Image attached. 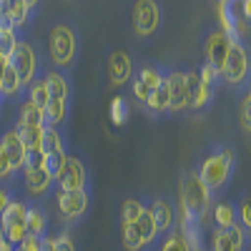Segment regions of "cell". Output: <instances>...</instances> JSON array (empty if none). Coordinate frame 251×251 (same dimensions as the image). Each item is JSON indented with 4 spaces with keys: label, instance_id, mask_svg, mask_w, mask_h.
Listing matches in <instances>:
<instances>
[{
    "label": "cell",
    "instance_id": "obj_1",
    "mask_svg": "<svg viewBox=\"0 0 251 251\" xmlns=\"http://www.w3.org/2000/svg\"><path fill=\"white\" fill-rule=\"evenodd\" d=\"M234 171H236V153H234L231 146H224V143L214 146V149L203 156L201 166L196 169L199 178L208 188L211 199L221 196L228 188V183L234 178Z\"/></svg>",
    "mask_w": 251,
    "mask_h": 251
},
{
    "label": "cell",
    "instance_id": "obj_8",
    "mask_svg": "<svg viewBox=\"0 0 251 251\" xmlns=\"http://www.w3.org/2000/svg\"><path fill=\"white\" fill-rule=\"evenodd\" d=\"M55 188L60 194H66V191H88V169H86V163H83L78 156H71L66 158V163H63V169L60 174L53 178Z\"/></svg>",
    "mask_w": 251,
    "mask_h": 251
},
{
    "label": "cell",
    "instance_id": "obj_39",
    "mask_svg": "<svg viewBox=\"0 0 251 251\" xmlns=\"http://www.w3.org/2000/svg\"><path fill=\"white\" fill-rule=\"evenodd\" d=\"M13 176H15V171H13V166H10V161H8L5 151L0 149V181H10Z\"/></svg>",
    "mask_w": 251,
    "mask_h": 251
},
{
    "label": "cell",
    "instance_id": "obj_34",
    "mask_svg": "<svg viewBox=\"0 0 251 251\" xmlns=\"http://www.w3.org/2000/svg\"><path fill=\"white\" fill-rule=\"evenodd\" d=\"M141 83H146L149 88H156L158 83L163 80V71L161 68H156V66H143L141 71H138V75H136Z\"/></svg>",
    "mask_w": 251,
    "mask_h": 251
},
{
    "label": "cell",
    "instance_id": "obj_24",
    "mask_svg": "<svg viewBox=\"0 0 251 251\" xmlns=\"http://www.w3.org/2000/svg\"><path fill=\"white\" fill-rule=\"evenodd\" d=\"M40 151L43 156H50V153H63L66 151V138H63L60 128H43V138H40Z\"/></svg>",
    "mask_w": 251,
    "mask_h": 251
},
{
    "label": "cell",
    "instance_id": "obj_4",
    "mask_svg": "<svg viewBox=\"0 0 251 251\" xmlns=\"http://www.w3.org/2000/svg\"><path fill=\"white\" fill-rule=\"evenodd\" d=\"M121 234H123L126 251H149L158 241V231H156V224L149 214V208H143L133 224H121Z\"/></svg>",
    "mask_w": 251,
    "mask_h": 251
},
{
    "label": "cell",
    "instance_id": "obj_29",
    "mask_svg": "<svg viewBox=\"0 0 251 251\" xmlns=\"http://www.w3.org/2000/svg\"><path fill=\"white\" fill-rule=\"evenodd\" d=\"M128 113H131V111H128V103H126V98H123V96H116V98L111 100V108H108L111 123L121 128V126L128 123Z\"/></svg>",
    "mask_w": 251,
    "mask_h": 251
},
{
    "label": "cell",
    "instance_id": "obj_17",
    "mask_svg": "<svg viewBox=\"0 0 251 251\" xmlns=\"http://www.w3.org/2000/svg\"><path fill=\"white\" fill-rule=\"evenodd\" d=\"M0 149L5 151L10 166H13V171L20 174V169H23V158H25V146L20 143V138L15 136V131H5L3 136H0Z\"/></svg>",
    "mask_w": 251,
    "mask_h": 251
},
{
    "label": "cell",
    "instance_id": "obj_43",
    "mask_svg": "<svg viewBox=\"0 0 251 251\" xmlns=\"http://www.w3.org/2000/svg\"><path fill=\"white\" fill-rule=\"evenodd\" d=\"M25 3L30 5V10H35V13H38V8H40V0H25Z\"/></svg>",
    "mask_w": 251,
    "mask_h": 251
},
{
    "label": "cell",
    "instance_id": "obj_21",
    "mask_svg": "<svg viewBox=\"0 0 251 251\" xmlns=\"http://www.w3.org/2000/svg\"><path fill=\"white\" fill-rule=\"evenodd\" d=\"M143 108L153 118H161L163 113H169V91H166V80H161L156 88H151V96H149Z\"/></svg>",
    "mask_w": 251,
    "mask_h": 251
},
{
    "label": "cell",
    "instance_id": "obj_10",
    "mask_svg": "<svg viewBox=\"0 0 251 251\" xmlns=\"http://www.w3.org/2000/svg\"><path fill=\"white\" fill-rule=\"evenodd\" d=\"M58 201V211L66 224H78L91 208V194L88 191H66V194H55Z\"/></svg>",
    "mask_w": 251,
    "mask_h": 251
},
{
    "label": "cell",
    "instance_id": "obj_37",
    "mask_svg": "<svg viewBox=\"0 0 251 251\" xmlns=\"http://www.w3.org/2000/svg\"><path fill=\"white\" fill-rule=\"evenodd\" d=\"M236 219H239V226L244 231H249L251 228V203H249V199H241V203L236 206Z\"/></svg>",
    "mask_w": 251,
    "mask_h": 251
},
{
    "label": "cell",
    "instance_id": "obj_13",
    "mask_svg": "<svg viewBox=\"0 0 251 251\" xmlns=\"http://www.w3.org/2000/svg\"><path fill=\"white\" fill-rule=\"evenodd\" d=\"M228 46H231V40H228L219 28L211 30L206 35V40H203V63H206V66H211L219 75H221V68H224Z\"/></svg>",
    "mask_w": 251,
    "mask_h": 251
},
{
    "label": "cell",
    "instance_id": "obj_18",
    "mask_svg": "<svg viewBox=\"0 0 251 251\" xmlns=\"http://www.w3.org/2000/svg\"><path fill=\"white\" fill-rule=\"evenodd\" d=\"M23 181H25V188H28L33 196H48L50 188L55 186V183H53V176H50L46 169L23 171Z\"/></svg>",
    "mask_w": 251,
    "mask_h": 251
},
{
    "label": "cell",
    "instance_id": "obj_40",
    "mask_svg": "<svg viewBox=\"0 0 251 251\" xmlns=\"http://www.w3.org/2000/svg\"><path fill=\"white\" fill-rule=\"evenodd\" d=\"M133 96H136V100L141 103V106H146V100H149V96H151V88L136 78V80H133Z\"/></svg>",
    "mask_w": 251,
    "mask_h": 251
},
{
    "label": "cell",
    "instance_id": "obj_31",
    "mask_svg": "<svg viewBox=\"0 0 251 251\" xmlns=\"http://www.w3.org/2000/svg\"><path fill=\"white\" fill-rule=\"evenodd\" d=\"M25 100H30L33 106H38L40 111L46 108V103H48L50 98H48V91H46V86H43V80H40V78H35L30 86H28V98H25Z\"/></svg>",
    "mask_w": 251,
    "mask_h": 251
},
{
    "label": "cell",
    "instance_id": "obj_46",
    "mask_svg": "<svg viewBox=\"0 0 251 251\" xmlns=\"http://www.w3.org/2000/svg\"><path fill=\"white\" fill-rule=\"evenodd\" d=\"M201 251H206V249H201Z\"/></svg>",
    "mask_w": 251,
    "mask_h": 251
},
{
    "label": "cell",
    "instance_id": "obj_2",
    "mask_svg": "<svg viewBox=\"0 0 251 251\" xmlns=\"http://www.w3.org/2000/svg\"><path fill=\"white\" fill-rule=\"evenodd\" d=\"M211 203H214V199L208 194V188L203 186V181L199 178L196 169L186 171L181 176V183H178V208L176 211H181V221L206 224Z\"/></svg>",
    "mask_w": 251,
    "mask_h": 251
},
{
    "label": "cell",
    "instance_id": "obj_3",
    "mask_svg": "<svg viewBox=\"0 0 251 251\" xmlns=\"http://www.w3.org/2000/svg\"><path fill=\"white\" fill-rule=\"evenodd\" d=\"M48 55L55 71L71 73L78 58V35L73 25L68 23H55L48 33Z\"/></svg>",
    "mask_w": 251,
    "mask_h": 251
},
{
    "label": "cell",
    "instance_id": "obj_30",
    "mask_svg": "<svg viewBox=\"0 0 251 251\" xmlns=\"http://www.w3.org/2000/svg\"><path fill=\"white\" fill-rule=\"evenodd\" d=\"M146 208V203L141 201V199H126L123 201V206H121V224H133L138 216H141V211Z\"/></svg>",
    "mask_w": 251,
    "mask_h": 251
},
{
    "label": "cell",
    "instance_id": "obj_38",
    "mask_svg": "<svg viewBox=\"0 0 251 251\" xmlns=\"http://www.w3.org/2000/svg\"><path fill=\"white\" fill-rule=\"evenodd\" d=\"M53 246H55V251H75V244H73V239L68 236V231L55 234V236H53Z\"/></svg>",
    "mask_w": 251,
    "mask_h": 251
},
{
    "label": "cell",
    "instance_id": "obj_9",
    "mask_svg": "<svg viewBox=\"0 0 251 251\" xmlns=\"http://www.w3.org/2000/svg\"><path fill=\"white\" fill-rule=\"evenodd\" d=\"M246 246H249V231L234 224L228 228H211L206 251H246Z\"/></svg>",
    "mask_w": 251,
    "mask_h": 251
},
{
    "label": "cell",
    "instance_id": "obj_5",
    "mask_svg": "<svg viewBox=\"0 0 251 251\" xmlns=\"http://www.w3.org/2000/svg\"><path fill=\"white\" fill-rule=\"evenodd\" d=\"M131 25L141 40L153 38L163 25V8L158 0H133L131 8Z\"/></svg>",
    "mask_w": 251,
    "mask_h": 251
},
{
    "label": "cell",
    "instance_id": "obj_16",
    "mask_svg": "<svg viewBox=\"0 0 251 251\" xmlns=\"http://www.w3.org/2000/svg\"><path fill=\"white\" fill-rule=\"evenodd\" d=\"M5 15H8V23L15 33L23 35V30L30 28L33 18H35V10H30V5L25 0H8V8H5Z\"/></svg>",
    "mask_w": 251,
    "mask_h": 251
},
{
    "label": "cell",
    "instance_id": "obj_33",
    "mask_svg": "<svg viewBox=\"0 0 251 251\" xmlns=\"http://www.w3.org/2000/svg\"><path fill=\"white\" fill-rule=\"evenodd\" d=\"M23 38L20 33H15L13 28H0V53H3L5 58H10L13 48L18 46V40Z\"/></svg>",
    "mask_w": 251,
    "mask_h": 251
},
{
    "label": "cell",
    "instance_id": "obj_42",
    "mask_svg": "<svg viewBox=\"0 0 251 251\" xmlns=\"http://www.w3.org/2000/svg\"><path fill=\"white\" fill-rule=\"evenodd\" d=\"M10 199H13V191H10L8 186H3V183H0V214L5 211V206L10 203Z\"/></svg>",
    "mask_w": 251,
    "mask_h": 251
},
{
    "label": "cell",
    "instance_id": "obj_28",
    "mask_svg": "<svg viewBox=\"0 0 251 251\" xmlns=\"http://www.w3.org/2000/svg\"><path fill=\"white\" fill-rule=\"evenodd\" d=\"M158 251H191V246L186 244V239H183V234H181L178 224L171 228L169 234L163 236V244H161V249H158Z\"/></svg>",
    "mask_w": 251,
    "mask_h": 251
},
{
    "label": "cell",
    "instance_id": "obj_12",
    "mask_svg": "<svg viewBox=\"0 0 251 251\" xmlns=\"http://www.w3.org/2000/svg\"><path fill=\"white\" fill-rule=\"evenodd\" d=\"M166 80V91H169V113L181 116L188 111V93H186V75L181 68H174L169 73H163Z\"/></svg>",
    "mask_w": 251,
    "mask_h": 251
},
{
    "label": "cell",
    "instance_id": "obj_11",
    "mask_svg": "<svg viewBox=\"0 0 251 251\" xmlns=\"http://www.w3.org/2000/svg\"><path fill=\"white\" fill-rule=\"evenodd\" d=\"M146 208H149V214H151V219L156 224L158 236H166L176 226V221H178V211H176V206H174V201L169 196L151 199L149 203H146Z\"/></svg>",
    "mask_w": 251,
    "mask_h": 251
},
{
    "label": "cell",
    "instance_id": "obj_14",
    "mask_svg": "<svg viewBox=\"0 0 251 251\" xmlns=\"http://www.w3.org/2000/svg\"><path fill=\"white\" fill-rule=\"evenodd\" d=\"M40 80H43V86H46V91H48V98L71 100V73L48 68Z\"/></svg>",
    "mask_w": 251,
    "mask_h": 251
},
{
    "label": "cell",
    "instance_id": "obj_26",
    "mask_svg": "<svg viewBox=\"0 0 251 251\" xmlns=\"http://www.w3.org/2000/svg\"><path fill=\"white\" fill-rule=\"evenodd\" d=\"M25 211H28V203L13 196V199H10V203L5 206V211L0 214V219H3V226H15V224H25Z\"/></svg>",
    "mask_w": 251,
    "mask_h": 251
},
{
    "label": "cell",
    "instance_id": "obj_25",
    "mask_svg": "<svg viewBox=\"0 0 251 251\" xmlns=\"http://www.w3.org/2000/svg\"><path fill=\"white\" fill-rule=\"evenodd\" d=\"M0 96H3L5 100H13V98H18V96H23V88H20L18 73L13 71L10 63H8V68L3 71V75H0Z\"/></svg>",
    "mask_w": 251,
    "mask_h": 251
},
{
    "label": "cell",
    "instance_id": "obj_35",
    "mask_svg": "<svg viewBox=\"0 0 251 251\" xmlns=\"http://www.w3.org/2000/svg\"><path fill=\"white\" fill-rule=\"evenodd\" d=\"M43 151L40 149H25V158H23V169L20 171H35V169H43Z\"/></svg>",
    "mask_w": 251,
    "mask_h": 251
},
{
    "label": "cell",
    "instance_id": "obj_45",
    "mask_svg": "<svg viewBox=\"0 0 251 251\" xmlns=\"http://www.w3.org/2000/svg\"><path fill=\"white\" fill-rule=\"evenodd\" d=\"M216 3H219V5H226V3H231V0H216Z\"/></svg>",
    "mask_w": 251,
    "mask_h": 251
},
{
    "label": "cell",
    "instance_id": "obj_7",
    "mask_svg": "<svg viewBox=\"0 0 251 251\" xmlns=\"http://www.w3.org/2000/svg\"><path fill=\"white\" fill-rule=\"evenodd\" d=\"M10 66L13 71L18 73V80H20V88H28L30 83L38 78V55H35V48L28 43L25 38H20L18 40V46L13 48L10 53Z\"/></svg>",
    "mask_w": 251,
    "mask_h": 251
},
{
    "label": "cell",
    "instance_id": "obj_15",
    "mask_svg": "<svg viewBox=\"0 0 251 251\" xmlns=\"http://www.w3.org/2000/svg\"><path fill=\"white\" fill-rule=\"evenodd\" d=\"M133 75V60L126 50H113L108 58V78L113 86H123Z\"/></svg>",
    "mask_w": 251,
    "mask_h": 251
},
{
    "label": "cell",
    "instance_id": "obj_22",
    "mask_svg": "<svg viewBox=\"0 0 251 251\" xmlns=\"http://www.w3.org/2000/svg\"><path fill=\"white\" fill-rule=\"evenodd\" d=\"M211 221H214V228H228L239 224L236 219V206L228 203V201H216L211 203Z\"/></svg>",
    "mask_w": 251,
    "mask_h": 251
},
{
    "label": "cell",
    "instance_id": "obj_41",
    "mask_svg": "<svg viewBox=\"0 0 251 251\" xmlns=\"http://www.w3.org/2000/svg\"><path fill=\"white\" fill-rule=\"evenodd\" d=\"M13 251H40V239H33V236H25L18 246H13Z\"/></svg>",
    "mask_w": 251,
    "mask_h": 251
},
{
    "label": "cell",
    "instance_id": "obj_32",
    "mask_svg": "<svg viewBox=\"0 0 251 251\" xmlns=\"http://www.w3.org/2000/svg\"><path fill=\"white\" fill-rule=\"evenodd\" d=\"M239 126L246 136L251 133V96H249V88L244 91V98L239 103Z\"/></svg>",
    "mask_w": 251,
    "mask_h": 251
},
{
    "label": "cell",
    "instance_id": "obj_44",
    "mask_svg": "<svg viewBox=\"0 0 251 251\" xmlns=\"http://www.w3.org/2000/svg\"><path fill=\"white\" fill-rule=\"evenodd\" d=\"M3 231H5V226H3V219H0V239H3Z\"/></svg>",
    "mask_w": 251,
    "mask_h": 251
},
{
    "label": "cell",
    "instance_id": "obj_36",
    "mask_svg": "<svg viewBox=\"0 0 251 251\" xmlns=\"http://www.w3.org/2000/svg\"><path fill=\"white\" fill-rule=\"evenodd\" d=\"M66 158H68V151H63V153H50V156H46V161H43V169L55 178V176L60 174V169H63V163H66Z\"/></svg>",
    "mask_w": 251,
    "mask_h": 251
},
{
    "label": "cell",
    "instance_id": "obj_27",
    "mask_svg": "<svg viewBox=\"0 0 251 251\" xmlns=\"http://www.w3.org/2000/svg\"><path fill=\"white\" fill-rule=\"evenodd\" d=\"M18 121L25 126H43V111L38 106H33L30 100H23L18 108Z\"/></svg>",
    "mask_w": 251,
    "mask_h": 251
},
{
    "label": "cell",
    "instance_id": "obj_6",
    "mask_svg": "<svg viewBox=\"0 0 251 251\" xmlns=\"http://www.w3.org/2000/svg\"><path fill=\"white\" fill-rule=\"evenodd\" d=\"M221 80L228 88H249V48L246 43H231L221 68Z\"/></svg>",
    "mask_w": 251,
    "mask_h": 251
},
{
    "label": "cell",
    "instance_id": "obj_19",
    "mask_svg": "<svg viewBox=\"0 0 251 251\" xmlns=\"http://www.w3.org/2000/svg\"><path fill=\"white\" fill-rule=\"evenodd\" d=\"M25 231L33 239L48 236V214H46L43 206H28V211H25Z\"/></svg>",
    "mask_w": 251,
    "mask_h": 251
},
{
    "label": "cell",
    "instance_id": "obj_20",
    "mask_svg": "<svg viewBox=\"0 0 251 251\" xmlns=\"http://www.w3.org/2000/svg\"><path fill=\"white\" fill-rule=\"evenodd\" d=\"M68 106H71V100L50 98L43 108V126H48V128H60L68 118Z\"/></svg>",
    "mask_w": 251,
    "mask_h": 251
},
{
    "label": "cell",
    "instance_id": "obj_23",
    "mask_svg": "<svg viewBox=\"0 0 251 251\" xmlns=\"http://www.w3.org/2000/svg\"><path fill=\"white\" fill-rule=\"evenodd\" d=\"M43 128H46V126H25V123H20V121H15V126H13L15 136L20 138V143H23L25 149H40Z\"/></svg>",
    "mask_w": 251,
    "mask_h": 251
}]
</instances>
